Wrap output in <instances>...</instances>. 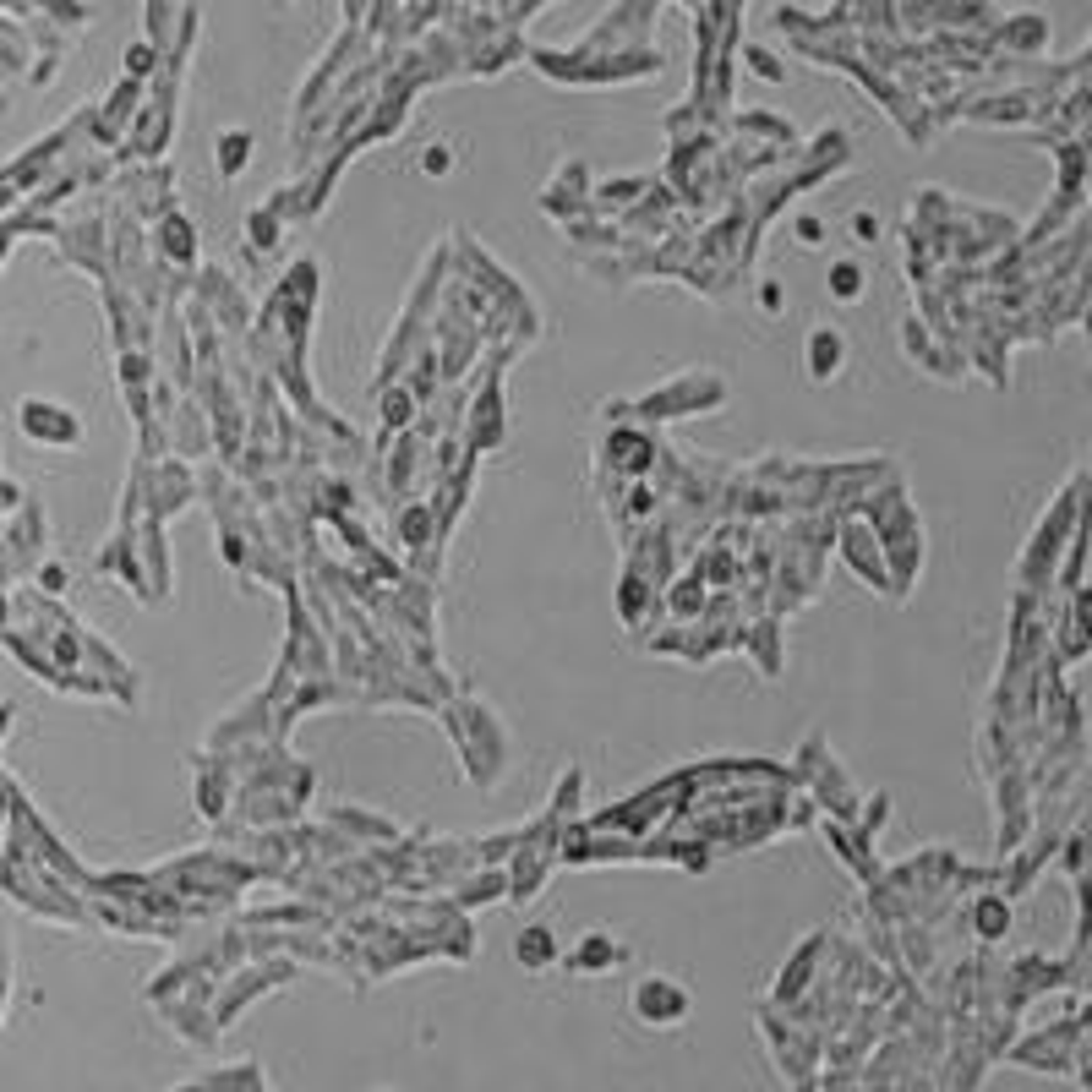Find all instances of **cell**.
I'll return each mask as SVG.
<instances>
[{
	"mask_svg": "<svg viewBox=\"0 0 1092 1092\" xmlns=\"http://www.w3.org/2000/svg\"><path fill=\"white\" fill-rule=\"evenodd\" d=\"M159 252L175 257V263H191L197 257V241H191V224L180 214H170L165 224H159Z\"/></svg>",
	"mask_w": 1092,
	"mask_h": 1092,
	"instance_id": "5b68a950",
	"label": "cell"
},
{
	"mask_svg": "<svg viewBox=\"0 0 1092 1092\" xmlns=\"http://www.w3.org/2000/svg\"><path fill=\"white\" fill-rule=\"evenodd\" d=\"M803 361H809V377L814 382H830L841 372V361H847V339H841L836 328H814L809 333V350H803Z\"/></svg>",
	"mask_w": 1092,
	"mask_h": 1092,
	"instance_id": "3957f363",
	"label": "cell"
},
{
	"mask_svg": "<svg viewBox=\"0 0 1092 1092\" xmlns=\"http://www.w3.org/2000/svg\"><path fill=\"white\" fill-rule=\"evenodd\" d=\"M514 962H520L524 972H546V967L558 962V934H552L546 923L520 928V940H514Z\"/></svg>",
	"mask_w": 1092,
	"mask_h": 1092,
	"instance_id": "277c9868",
	"label": "cell"
},
{
	"mask_svg": "<svg viewBox=\"0 0 1092 1092\" xmlns=\"http://www.w3.org/2000/svg\"><path fill=\"white\" fill-rule=\"evenodd\" d=\"M858 295H864V268L830 263V301H858Z\"/></svg>",
	"mask_w": 1092,
	"mask_h": 1092,
	"instance_id": "52a82bcc",
	"label": "cell"
},
{
	"mask_svg": "<svg viewBox=\"0 0 1092 1092\" xmlns=\"http://www.w3.org/2000/svg\"><path fill=\"white\" fill-rule=\"evenodd\" d=\"M23 432L38 437V443H76V437H82V426H76L72 410L44 405V399H27V405H23Z\"/></svg>",
	"mask_w": 1092,
	"mask_h": 1092,
	"instance_id": "7a4b0ae2",
	"label": "cell"
},
{
	"mask_svg": "<svg viewBox=\"0 0 1092 1092\" xmlns=\"http://www.w3.org/2000/svg\"><path fill=\"white\" fill-rule=\"evenodd\" d=\"M1005 928H1011V907L1000 902V896H983L978 902V934L983 940H1000Z\"/></svg>",
	"mask_w": 1092,
	"mask_h": 1092,
	"instance_id": "9c48e42d",
	"label": "cell"
},
{
	"mask_svg": "<svg viewBox=\"0 0 1092 1092\" xmlns=\"http://www.w3.org/2000/svg\"><path fill=\"white\" fill-rule=\"evenodd\" d=\"M612 962H618L612 934H584V945L573 951V967H612Z\"/></svg>",
	"mask_w": 1092,
	"mask_h": 1092,
	"instance_id": "ba28073f",
	"label": "cell"
},
{
	"mask_svg": "<svg viewBox=\"0 0 1092 1092\" xmlns=\"http://www.w3.org/2000/svg\"><path fill=\"white\" fill-rule=\"evenodd\" d=\"M246 159H252V131H224L219 137V175L235 180L246 170Z\"/></svg>",
	"mask_w": 1092,
	"mask_h": 1092,
	"instance_id": "8992f818",
	"label": "cell"
},
{
	"mask_svg": "<svg viewBox=\"0 0 1092 1092\" xmlns=\"http://www.w3.org/2000/svg\"><path fill=\"white\" fill-rule=\"evenodd\" d=\"M874 229H879L874 214H858V235H864V241H874Z\"/></svg>",
	"mask_w": 1092,
	"mask_h": 1092,
	"instance_id": "4fadbf2b",
	"label": "cell"
},
{
	"mask_svg": "<svg viewBox=\"0 0 1092 1092\" xmlns=\"http://www.w3.org/2000/svg\"><path fill=\"white\" fill-rule=\"evenodd\" d=\"M421 165H426V175H443V170H448V148H443V142H437V148H426V159H421Z\"/></svg>",
	"mask_w": 1092,
	"mask_h": 1092,
	"instance_id": "8fae6325",
	"label": "cell"
},
{
	"mask_svg": "<svg viewBox=\"0 0 1092 1092\" xmlns=\"http://www.w3.org/2000/svg\"><path fill=\"white\" fill-rule=\"evenodd\" d=\"M798 235H803V241H809V246H819V235H825V224H819V219H798Z\"/></svg>",
	"mask_w": 1092,
	"mask_h": 1092,
	"instance_id": "7c38bea8",
	"label": "cell"
},
{
	"mask_svg": "<svg viewBox=\"0 0 1092 1092\" xmlns=\"http://www.w3.org/2000/svg\"><path fill=\"white\" fill-rule=\"evenodd\" d=\"M634 1017L645 1027H677L688 1017V989L672 978H645L634 983Z\"/></svg>",
	"mask_w": 1092,
	"mask_h": 1092,
	"instance_id": "6da1fadb",
	"label": "cell"
},
{
	"mask_svg": "<svg viewBox=\"0 0 1092 1092\" xmlns=\"http://www.w3.org/2000/svg\"><path fill=\"white\" fill-rule=\"evenodd\" d=\"M126 66H131V76H148V72H153V55H148V44H131V50H126Z\"/></svg>",
	"mask_w": 1092,
	"mask_h": 1092,
	"instance_id": "30bf717a",
	"label": "cell"
}]
</instances>
